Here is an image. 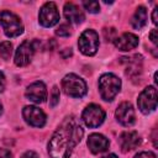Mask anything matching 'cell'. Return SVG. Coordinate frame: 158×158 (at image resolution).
I'll return each instance as SVG.
<instances>
[{"label":"cell","mask_w":158,"mask_h":158,"mask_svg":"<svg viewBox=\"0 0 158 158\" xmlns=\"http://www.w3.org/2000/svg\"><path fill=\"white\" fill-rule=\"evenodd\" d=\"M21 158H38V154L36 152H33V151H27V152H25L22 154Z\"/></svg>","instance_id":"26"},{"label":"cell","mask_w":158,"mask_h":158,"mask_svg":"<svg viewBox=\"0 0 158 158\" xmlns=\"http://www.w3.org/2000/svg\"><path fill=\"white\" fill-rule=\"evenodd\" d=\"M5 85H6L5 75H4V73L0 70V93H2V91H4V89H5Z\"/></svg>","instance_id":"27"},{"label":"cell","mask_w":158,"mask_h":158,"mask_svg":"<svg viewBox=\"0 0 158 158\" xmlns=\"http://www.w3.org/2000/svg\"><path fill=\"white\" fill-rule=\"evenodd\" d=\"M62 89L67 95L72 98H83L88 91L86 83L84 81V79L73 73L67 74L62 79Z\"/></svg>","instance_id":"4"},{"label":"cell","mask_w":158,"mask_h":158,"mask_svg":"<svg viewBox=\"0 0 158 158\" xmlns=\"http://www.w3.org/2000/svg\"><path fill=\"white\" fill-rule=\"evenodd\" d=\"M138 37L135 33L131 32H125L118 37H115L114 40V44L118 51L122 52H127L131 51L133 48H136L138 46Z\"/></svg>","instance_id":"13"},{"label":"cell","mask_w":158,"mask_h":158,"mask_svg":"<svg viewBox=\"0 0 158 158\" xmlns=\"http://www.w3.org/2000/svg\"><path fill=\"white\" fill-rule=\"evenodd\" d=\"M12 54V44L9 41H4L0 43V56L4 59H9Z\"/></svg>","instance_id":"19"},{"label":"cell","mask_w":158,"mask_h":158,"mask_svg":"<svg viewBox=\"0 0 158 158\" xmlns=\"http://www.w3.org/2000/svg\"><path fill=\"white\" fill-rule=\"evenodd\" d=\"M58 102H59V89H58V86H53V88H52V93H51L49 105H51L52 107H54Z\"/></svg>","instance_id":"22"},{"label":"cell","mask_w":158,"mask_h":158,"mask_svg":"<svg viewBox=\"0 0 158 158\" xmlns=\"http://www.w3.org/2000/svg\"><path fill=\"white\" fill-rule=\"evenodd\" d=\"M1 112H2V105H1V102H0V115H1Z\"/></svg>","instance_id":"30"},{"label":"cell","mask_w":158,"mask_h":158,"mask_svg":"<svg viewBox=\"0 0 158 158\" xmlns=\"http://www.w3.org/2000/svg\"><path fill=\"white\" fill-rule=\"evenodd\" d=\"M147 23V10L144 6H138L131 19V25L136 30H141Z\"/></svg>","instance_id":"18"},{"label":"cell","mask_w":158,"mask_h":158,"mask_svg":"<svg viewBox=\"0 0 158 158\" xmlns=\"http://www.w3.org/2000/svg\"><path fill=\"white\" fill-rule=\"evenodd\" d=\"M101 158H118V157L116 154H114V153H109V154H106V156H104Z\"/></svg>","instance_id":"29"},{"label":"cell","mask_w":158,"mask_h":158,"mask_svg":"<svg viewBox=\"0 0 158 158\" xmlns=\"http://www.w3.org/2000/svg\"><path fill=\"white\" fill-rule=\"evenodd\" d=\"M138 109L142 114L148 115L157 109V89L153 85L147 86L142 90L137 99Z\"/></svg>","instance_id":"5"},{"label":"cell","mask_w":158,"mask_h":158,"mask_svg":"<svg viewBox=\"0 0 158 158\" xmlns=\"http://www.w3.org/2000/svg\"><path fill=\"white\" fill-rule=\"evenodd\" d=\"M64 16L69 22H73V23H77V25L81 23L85 20L83 10L78 5H75L74 2H65V5H64Z\"/></svg>","instance_id":"16"},{"label":"cell","mask_w":158,"mask_h":158,"mask_svg":"<svg viewBox=\"0 0 158 158\" xmlns=\"http://www.w3.org/2000/svg\"><path fill=\"white\" fill-rule=\"evenodd\" d=\"M56 35L59 37H68L72 35V26L69 23H62L56 30Z\"/></svg>","instance_id":"20"},{"label":"cell","mask_w":158,"mask_h":158,"mask_svg":"<svg viewBox=\"0 0 158 158\" xmlns=\"http://www.w3.org/2000/svg\"><path fill=\"white\" fill-rule=\"evenodd\" d=\"M0 158H12V153L9 149L0 148Z\"/></svg>","instance_id":"25"},{"label":"cell","mask_w":158,"mask_h":158,"mask_svg":"<svg viewBox=\"0 0 158 158\" xmlns=\"http://www.w3.org/2000/svg\"><path fill=\"white\" fill-rule=\"evenodd\" d=\"M83 135V128L77 125L72 117H67L48 142L51 158H69L73 148L81 141Z\"/></svg>","instance_id":"1"},{"label":"cell","mask_w":158,"mask_h":158,"mask_svg":"<svg viewBox=\"0 0 158 158\" xmlns=\"http://www.w3.org/2000/svg\"><path fill=\"white\" fill-rule=\"evenodd\" d=\"M135 158H157L156 157V154L153 153V152H139V153H137L136 156H135Z\"/></svg>","instance_id":"23"},{"label":"cell","mask_w":158,"mask_h":158,"mask_svg":"<svg viewBox=\"0 0 158 158\" xmlns=\"http://www.w3.org/2000/svg\"><path fill=\"white\" fill-rule=\"evenodd\" d=\"M83 6L90 14H98L100 11V4L98 1H83Z\"/></svg>","instance_id":"21"},{"label":"cell","mask_w":158,"mask_h":158,"mask_svg":"<svg viewBox=\"0 0 158 158\" xmlns=\"http://www.w3.org/2000/svg\"><path fill=\"white\" fill-rule=\"evenodd\" d=\"M115 116L118 123H121L125 127H130L136 122V115H135L133 106L131 102H127V101H123L117 106Z\"/></svg>","instance_id":"11"},{"label":"cell","mask_w":158,"mask_h":158,"mask_svg":"<svg viewBox=\"0 0 158 158\" xmlns=\"http://www.w3.org/2000/svg\"><path fill=\"white\" fill-rule=\"evenodd\" d=\"M118 142L122 152H130L139 146L141 137L136 131H125L120 135Z\"/></svg>","instance_id":"14"},{"label":"cell","mask_w":158,"mask_h":158,"mask_svg":"<svg viewBox=\"0 0 158 158\" xmlns=\"http://www.w3.org/2000/svg\"><path fill=\"white\" fill-rule=\"evenodd\" d=\"M81 118H83L85 126H88L90 128H95V127H99L104 122L105 111L102 110L101 106H99L96 104H90L84 109V111L81 114Z\"/></svg>","instance_id":"7"},{"label":"cell","mask_w":158,"mask_h":158,"mask_svg":"<svg viewBox=\"0 0 158 158\" xmlns=\"http://www.w3.org/2000/svg\"><path fill=\"white\" fill-rule=\"evenodd\" d=\"M86 143H88V147H89L90 152L94 153V154L105 152L109 148V144H110L109 139L101 133H91L88 137Z\"/></svg>","instance_id":"15"},{"label":"cell","mask_w":158,"mask_h":158,"mask_svg":"<svg viewBox=\"0 0 158 158\" xmlns=\"http://www.w3.org/2000/svg\"><path fill=\"white\" fill-rule=\"evenodd\" d=\"M38 41H23L16 49V53H15V64L19 65V67H25L27 65L35 52H36V44H37Z\"/></svg>","instance_id":"9"},{"label":"cell","mask_w":158,"mask_h":158,"mask_svg":"<svg viewBox=\"0 0 158 158\" xmlns=\"http://www.w3.org/2000/svg\"><path fill=\"white\" fill-rule=\"evenodd\" d=\"M25 121L32 127H43L46 123V114L37 106H25L22 110Z\"/></svg>","instance_id":"10"},{"label":"cell","mask_w":158,"mask_h":158,"mask_svg":"<svg viewBox=\"0 0 158 158\" xmlns=\"http://www.w3.org/2000/svg\"><path fill=\"white\" fill-rule=\"evenodd\" d=\"M121 89V80L112 73H105L99 79L100 96L105 101H112Z\"/></svg>","instance_id":"2"},{"label":"cell","mask_w":158,"mask_h":158,"mask_svg":"<svg viewBox=\"0 0 158 158\" xmlns=\"http://www.w3.org/2000/svg\"><path fill=\"white\" fill-rule=\"evenodd\" d=\"M80 52L85 56H94L99 48V35L94 30H85L78 41Z\"/></svg>","instance_id":"6"},{"label":"cell","mask_w":158,"mask_h":158,"mask_svg":"<svg viewBox=\"0 0 158 158\" xmlns=\"http://www.w3.org/2000/svg\"><path fill=\"white\" fill-rule=\"evenodd\" d=\"M157 10H158V7H154V10L152 12V21H153L154 25H157V22H158V20H157Z\"/></svg>","instance_id":"28"},{"label":"cell","mask_w":158,"mask_h":158,"mask_svg":"<svg viewBox=\"0 0 158 158\" xmlns=\"http://www.w3.org/2000/svg\"><path fill=\"white\" fill-rule=\"evenodd\" d=\"M0 23L4 30V33L9 38L17 37L23 32V25L17 15L11 11L4 10L0 12Z\"/></svg>","instance_id":"3"},{"label":"cell","mask_w":158,"mask_h":158,"mask_svg":"<svg viewBox=\"0 0 158 158\" xmlns=\"http://www.w3.org/2000/svg\"><path fill=\"white\" fill-rule=\"evenodd\" d=\"M26 98L35 102V104H42L46 101L47 99V89H46V85L42 81H35L32 84H30L26 89V93H25Z\"/></svg>","instance_id":"12"},{"label":"cell","mask_w":158,"mask_h":158,"mask_svg":"<svg viewBox=\"0 0 158 158\" xmlns=\"http://www.w3.org/2000/svg\"><path fill=\"white\" fill-rule=\"evenodd\" d=\"M157 30L156 28H153L151 32H149V38H151V41H152V43L153 44H157L158 43V37H157Z\"/></svg>","instance_id":"24"},{"label":"cell","mask_w":158,"mask_h":158,"mask_svg":"<svg viewBox=\"0 0 158 158\" xmlns=\"http://www.w3.org/2000/svg\"><path fill=\"white\" fill-rule=\"evenodd\" d=\"M59 11L53 1H48L42 5L38 14V21L43 27H52L57 25L59 22Z\"/></svg>","instance_id":"8"},{"label":"cell","mask_w":158,"mask_h":158,"mask_svg":"<svg viewBox=\"0 0 158 158\" xmlns=\"http://www.w3.org/2000/svg\"><path fill=\"white\" fill-rule=\"evenodd\" d=\"M127 68H126V74L130 75L131 78H136L138 74H141L142 69V57L139 54L133 56L132 58H127Z\"/></svg>","instance_id":"17"}]
</instances>
